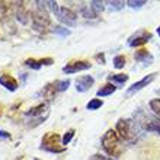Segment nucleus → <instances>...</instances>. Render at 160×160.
Wrapping results in <instances>:
<instances>
[{
	"label": "nucleus",
	"instance_id": "1",
	"mask_svg": "<svg viewBox=\"0 0 160 160\" xmlns=\"http://www.w3.org/2000/svg\"><path fill=\"white\" fill-rule=\"evenodd\" d=\"M119 135L117 134L115 130H108L105 132V135L102 137L101 143H102V147L105 150L109 156H118L119 152H118V147H119Z\"/></svg>",
	"mask_w": 160,
	"mask_h": 160
},
{
	"label": "nucleus",
	"instance_id": "2",
	"mask_svg": "<svg viewBox=\"0 0 160 160\" xmlns=\"http://www.w3.org/2000/svg\"><path fill=\"white\" fill-rule=\"evenodd\" d=\"M60 144V135L54 132H48L42 137V150H47L50 153H61L66 150V147H58Z\"/></svg>",
	"mask_w": 160,
	"mask_h": 160
},
{
	"label": "nucleus",
	"instance_id": "3",
	"mask_svg": "<svg viewBox=\"0 0 160 160\" xmlns=\"http://www.w3.org/2000/svg\"><path fill=\"white\" fill-rule=\"evenodd\" d=\"M55 16L66 26H74L77 22V15L68 8H60L55 13Z\"/></svg>",
	"mask_w": 160,
	"mask_h": 160
},
{
	"label": "nucleus",
	"instance_id": "4",
	"mask_svg": "<svg viewBox=\"0 0 160 160\" xmlns=\"http://www.w3.org/2000/svg\"><path fill=\"white\" fill-rule=\"evenodd\" d=\"M152 39V34L147 32V31H138L135 35H132L130 39H128V45L130 47H140L147 44L148 41Z\"/></svg>",
	"mask_w": 160,
	"mask_h": 160
},
{
	"label": "nucleus",
	"instance_id": "5",
	"mask_svg": "<svg viewBox=\"0 0 160 160\" xmlns=\"http://www.w3.org/2000/svg\"><path fill=\"white\" fill-rule=\"evenodd\" d=\"M117 134L124 140H130L132 135V130H131V122L130 119H119L117 122Z\"/></svg>",
	"mask_w": 160,
	"mask_h": 160
},
{
	"label": "nucleus",
	"instance_id": "6",
	"mask_svg": "<svg viewBox=\"0 0 160 160\" xmlns=\"http://www.w3.org/2000/svg\"><path fill=\"white\" fill-rule=\"evenodd\" d=\"M92 67V64L89 61H73V63H68L67 66L63 67V72L66 74H73V73H77V72H84L88 68Z\"/></svg>",
	"mask_w": 160,
	"mask_h": 160
},
{
	"label": "nucleus",
	"instance_id": "7",
	"mask_svg": "<svg viewBox=\"0 0 160 160\" xmlns=\"http://www.w3.org/2000/svg\"><path fill=\"white\" fill-rule=\"evenodd\" d=\"M156 79V73H152V74H148V76H146L144 79H141L140 82H135L132 86H130V89L127 90V96H131L132 93L138 92V90H141L143 88H146L147 84H150L153 82V80Z\"/></svg>",
	"mask_w": 160,
	"mask_h": 160
},
{
	"label": "nucleus",
	"instance_id": "8",
	"mask_svg": "<svg viewBox=\"0 0 160 160\" xmlns=\"http://www.w3.org/2000/svg\"><path fill=\"white\" fill-rule=\"evenodd\" d=\"M95 83V79L92 76H82V77H77L76 80V90L77 92H88L89 89L93 86Z\"/></svg>",
	"mask_w": 160,
	"mask_h": 160
},
{
	"label": "nucleus",
	"instance_id": "9",
	"mask_svg": "<svg viewBox=\"0 0 160 160\" xmlns=\"http://www.w3.org/2000/svg\"><path fill=\"white\" fill-rule=\"evenodd\" d=\"M0 84H2L4 89L10 90V92H15L18 89V86H19L16 79H13L10 74H2V76H0Z\"/></svg>",
	"mask_w": 160,
	"mask_h": 160
},
{
	"label": "nucleus",
	"instance_id": "10",
	"mask_svg": "<svg viewBox=\"0 0 160 160\" xmlns=\"http://www.w3.org/2000/svg\"><path fill=\"white\" fill-rule=\"evenodd\" d=\"M134 58L140 63H144V66H148V64L153 63V55L148 52L147 50H140L134 54Z\"/></svg>",
	"mask_w": 160,
	"mask_h": 160
},
{
	"label": "nucleus",
	"instance_id": "11",
	"mask_svg": "<svg viewBox=\"0 0 160 160\" xmlns=\"http://www.w3.org/2000/svg\"><path fill=\"white\" fill-rule=\"evenodd\" d=\"M115 90H117V86H114V84L108 83V84H103V86H102V88L96 92V95H98V96H101V98L109 96V95H112Z\"/></svg>",
	"mask_w": 160,
	"mask_h": 160
},
{
	"label": "nucleus",
	"instance_id": "12",
	"mask_svg": "<svg viewBox=\"0 0 160 160\" xmlns=\"http://www.w3.org/2000/svg\"><path fill=\"white\" fill-rule=\"evenodd\" d=\"M42 112H48L45 103H39V105L31 108V109L26 112V115H28V117H39V115H42Z\"/></svg>",
	"mask_w": 160,
	"mask_h": 160
},
{
	"label": "nucleus",
	"instance_id": "13",
	"mask_svg": "<svg viewBox=\"0 0 160 160\" xmlns=\"http://www.w3.org/2000/svg\"><path fill=\"white\" fill-rule=\"evenodd\" d=\"M55 88H54V84H47L45 88L42 89V96L47 98V101H52L54 99V95H55Z\"/></svg>",
	"mask_w": 160,
	"mask_h": 160
},
{
	"label": "nucleus",
	"instance_id": "14",
	"mask_svg": "<svg viewBox=\"0 0 160 160\" xmlns=\"http://www.w3.org/2000/svg\"><path fill=\"white\" fill-rule=\"evenodd\" d=\"M105 4L109 10L115 12V10H121V9H124V6H125L127 3H124V2H118V0H114V2H106Z\"/></svg>",
	"mask_w": 160,
	"mask_h": 160
},
{
	"label": "nucleus",
	"instance_id": "15",
	"mask_svg": "<svg viewBox=\"0 0 160 160\" xmlns=\"http://www.w3.org/2000/svg\"><path fill=\"white\" fill-rule=\"evenodd\" d=\"M68 86H70V80H57L54 83V88L57 92H64V90H67Z\"/></svg>",
	"mask_w": 160,
	"mask_h": 160
},
{
	"label": "nucleus",
	"instance_id": "16",
	"mask_svg": "<svg viewBox=\"0 0 160 160\" xmlns=\"http://www.w3.org/2000/svg\"><path fill=\"white\" fill-rule=\"evenodd\" d=\"M103 2H98V0H93V2H90V9L93 10V13L95 15H99V13L105 9V6H103Z\"/></svg>",
	"mask_w": 160,
	"mask_h": 160
},
{
	"label": "nucleus",
	"instance_id": "17",
	"mask_svg": "<svg viewBox=\"0 0 160 160\" xmlns=\"http://www.w3.org/2000/svg\"><path fill=\"white\" fill-rule=\"evenodd\" d=\"M102 105H103V102L101 99H92V101H89V103L86 105L89 111H96V109H101Z\"/></svg>",
	"mask_w": 160,
	"mask_h": 160
},
{
	"label": "nucleus",
	"instance_id": "18",
	"mask_svg": "<svg viewBox=\"0 0 160 160\" xmlns=\"http://www.w3.org/2000/svg\"><path fill=\"white\" fill-rule=\"evenodd\" d=\"M148 106H150V109L160 118V99H153V101H150Z\"/></svg>",
	"mask_w": 160,
	"mask_h": 160
},
{
	"label": "nucleus",
	"instance_id": "19",
	"mask_svg": "<svg viewBox=\"0 0 160 160\" xmlns=\"http://www.w3.org/2000/svg\"><path fill=\"white\" fill-rule=\"evenodd\" d=\"M109 80L114 82V83L124 84L127 80H128V76H127V74H115V76H109Z\"/></svg>",
	"mask_w": 160,
	"mask_h": 160
},
{
	"label": "nucleus",
	"instance_id": "20",
	"mask_svg": "<svg viewBox=\"0 0 160 160\" xmlns=\"http://www.w3.org/2000/svg\"><path fill=\"white\" fill-rule=\"evenodd\" d=\"M125 63H127V60H125V57L124 55H117L114 58V67L115 68H124V66H125Z\"/></svg>",
	"mask_w": 160,
	"mask_h": 160
},
{
	"label": "nucleus",
	"instance_id": "21",
	"mask_svg": "<svg viewBox=\"0 0 160 160\" xmlns=\"http://www.w3.org/2000/svg\"><path fill=\"white\" fill-rule=\"evenodd\" d=\"M80 12H82V15H83L86 19H93V18H96V15L93 13V10L89 8V6H82Z\"/></svg>",
	"mask_w": 160,
	"mask_h": 160
},
{
	"label": "nucleus",
	"instance_id": "22",
	"mask_svg": "<svg viewBox=\"0 0 160 160\" xmlns=\"http://www.w3.org/2000/svg\"><path fill=\"white\" fill-rule=\"evenodd\" d=\"M52 32H54L55 35H60V37H67V35H70V29L64 28V26H54Z\"/></svg>",
	"mask_w": 160,
	"mask_h": 160
},
{
	"label": "nucleus",
	"instance_id": "23",
	"mask_svg": "<svg viewBox=\"0 0 160 160\" xmlns=\"http://www.w3.org/2000/svg\"><path fill=\"white\" fill-rule=\"evenodd\" d=\"M146 3H147L146 0H128V2H127V4H128L131 9H140V8H143Z\"/></svg>",
	"mask_w": 160,
	"mask_h": 160
},
{
	"label": "nucleus",
	"instance_id": "24",
	"mask_svg": "<svg viewBox=\"0 0 160 160\" xmlns=\"http://www.w3.org/2000/svg\"><path fill=\"white\" fill-rule=\"evenodd\" d=\"M25 66H28V67H31V68H34V70H39V68H41V63H39V61H37V60H34V58H28V60H26Z\"/></svg>",
	"mask_w": 160,
	"mask_h": 160
},
{
	"label": "nucleus",
	"instance_id": "25",
	"mask_svg": "<svg viewBox=\"0 0 160 160\" xmlns=\"http://www.w3.org/2000/svg\"><path fill=\"white\" fill-rule=\"evenodd\" d=\"M73 137H74V130H68L67 132L64 134V137H63V144H64V146L70 143Z\"/></svg>",
	"mask_w": 160,
	"mask_h": 160
},
{
	"label": "nucleus",
	"instance_id": "26",
	"mask_svg": "<svg viewBox=\"0 0 160 160\" xmlns=\"http://www.w3.org/2000/svg\"><path fill=\"white\" fill-rule=\"evenodd\" d=\"M18 19L22 22V23H26L28 22V19H26V13H25V10H23V8L22 6H19V10H18Z\"/></svg>",
	"mask_w": 160,
	"mask_h": 160
},
{
	"label": "nucleus",
	"instance_id": "27",
	"mask_svg": "<svg viewBox=\"0 0 160 160\" xmlns=\"http://www.w3.org/2000/svg\"><path fill=\"white\" fill-rule=\"evenodd\" d=\"M39 63H41V66H51V64L54 63V60L48 57V58H41L39 60Z\"/></svg>",
	"mask_w": 160,
	"mask_h": 160
},
{
	"label": "nucleus",
	"instance_id": "28",
	"mask_svg": "<svg viewBox=\"0 0 160 160\" xmlns=\"http://www.w3.org/2000/svg\"><path fill=\"white\" fill-rule=\"evenodd\" d=\"M89 160H111V159L109 157H105V156H101V154H93Z\"/></svg>",
	"mask_w": 160,
	"mask_h": 160
},
{
	"label": "nucleus",
	"instance_id": "29",
	"mask_svg": "<svg viewBox=\"0 0 160 160\" xmlns=\"http://www.w3.org/2000/svg\"><path fill=\"white\" fill-rule=\"evenodd\" d=\"M0 138H10V134H9L8 131L0 130Z\"/></svg>",
	"mask_w": 160,
	"mask_h": 160
},
{
	"label": "nucleus",
	"instance_id": "30",
	"mask_svg": "<svg viewBox=\"0 0 160 160\" xmlns=\"http://www.w3.org/2000/svg\"><path fill=\"white\" fill-rule=\"evenodd\" d=\"M98 60H101V64H105V57H103V54H98L96 55Z\"/></svg>",
	"mask_w": 160,
	"mask_h": 160
},
{
	"label": "nucleus",
	"instance_id": "31",
	"mask_svg": "<svg viewBox=\"0 0 160 160\" xmlns=\"http://www.w3.org/2000/svg\"><path fill=\"white\" fill-rule=\"evenodd\" d=\"M3 106H2V103H0V117H2V112H3V109H2Z\"/></svg>",
	"mask_w": 160,
	"mask_h": 160
},
{
	"label": "nucleus",
	"instance_id": "32",
	"mask_svg": "<svg viewBox=\"0 0 160 160\" xmlns=\"http://www.w3.org/2000/svg\"><path fill=\"white\" fill-rule=\"evenodd\" d=\"M157 34H159V37H160V26L157 28Z\"/></svg>",
	"mask_w": 160,
	"mask_h": 160
},
{
	"label": "nucleus",
	"instance_id": "33",
	"mask_svg": "<svg viewBox=\"0 0 160 160\" xmlns=\"http://www.w3.org/2000/svg\"><path fill=\"white\" fill-rule=\"evenodd\" d=\"M34 160H39V159H34Z\"/></svg>",
	"mask_w": 160,
	"mask_h": 160
}]
</instances>
